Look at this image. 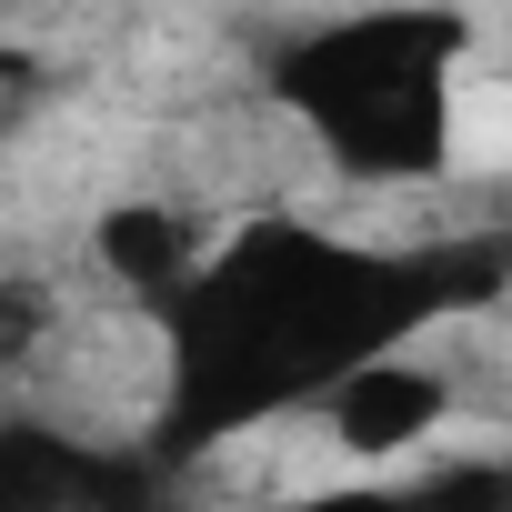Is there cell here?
<instances>
[{
  "label": "cell",
  "instance_id": "2",
  "mask_svg": "<svg viewBox=\"0 0 512 512\" xmlns=\"http://www.w3.org/2000/svg\"><path fill=\"white\" fill-rule=\"evenodd\" d=\"M101 262H111L131 292H171V282L201 262V221H191V211H111V221H101Z\"/></svg>",
  "mask_w": 512,
  "mask_h": 512
},
{
  "label": "cell",
  "instance_id": "1",
  "mask_svg": "<svg viewBox=\"0 0 512 512\" xmlns=\"http://www.w3.org/2000/svg\"><path fill=\"white\" fill-rule=\"evenodd\" d=\"M442 412H452V382H442L432 362H402V352H372V362L332 372V392H322L332 442H342V452H362V462L412 452V442H422Z\"/></svg>",
  "mask_w": 512,
  "mask_h": 512
}]
</instances>
